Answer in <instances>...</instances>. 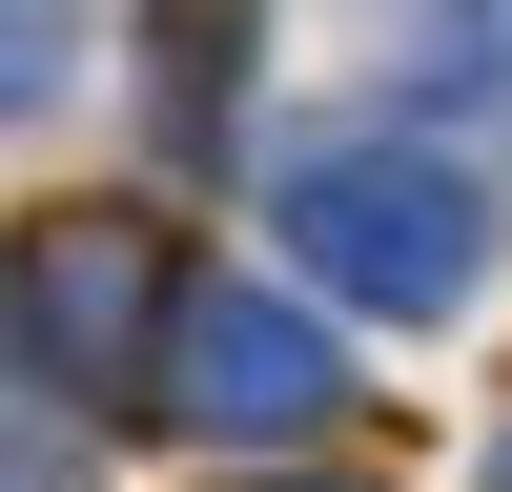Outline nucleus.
I'll return each instance as SVG.
<instances>
[{
	"label": "nucleus",
	"instance_id": "423d86ee",
	"mask_svg": "<svg viewBox=\"0 0 512 492\" xmlns=\"http://www.w3.org/2000/svg\"><path fill=\"white\" fill-rule=\"evenodd\" d=\"M0 492H82V472H41V451H0Z\"/></svg>",
	"mask_w": 512,
	"mask_h": 492
},
{
	"label": "nucleus",
	"instance_id": "7ed1b4c3",
	"mask_svg": "<svg viewBox=\"0 0 512 492\" xmlns=\"http://www.w3.org/2000/svg\"><path fill=\"white\" fill-rule=\"evenodd\" d=\"M164 410H185L205 451H287L328 410V328L267 308V287H185V308H164Z\"/></svg>",
	"mask_w": 512,
	"mask_h": 492
},
{
	"label": "nucleus",
	"instance_id": "f257e3e1",
	"mask_svg": "<svg viewBox=\"0 0 512 492\" xmlns=\"http://www.w3.org/2000/svg\"><path fill=\"white\" fill-rule=\"evenodd\" d=\"M0 308H21V349H41L62 410H144L164 390V308H185V246L144 205H41L0 246Z\"/></svg>",
	"mask_w": 512,
	"mask_h": 492
},
{
	"label": "nucleus",
	"instance_id": "39448f33",
	"mask_svg": "<svg viewBox=\"0 0 512 492\" xmlns=\"http://www.w3.org/2000/svg\"><path fill=\"white\" fill-rule=\"evenodd\" d=\"M226 41H246V0H164V103H185V144H205V103H226Z\"/></svg>",
	"mask_w": 512,
	"mask_h": 492
},
{
	"label": "nucleus",
	"instance_id": "f03ea898",
	"mask_svg": "<svg viewBox=\"0 0 512 492\" xmlns=\"http://www.w3.org/2000/svg\"><path fill=\"white\" fill-rule=\"evenodd\" d=\"M287 246H308L328 287H369V308H451V287H472V185L410 164V144H349V164L287 185Z\"/></svg>",
	"mask_w": 512,
	"mask_h": 492
},
{
	"label": "nucleus",
	"instance_id": "20e7f679",
	"mask_svg": "<svg viewBox=\"0 0 512 492\" xmlns=\"http://www.w3.org/2000/svg\"><path fill=\"white\" fill-rule=\"evenodd\" d=\"M62 62H82V0H0V123L62 103Z\"/></svg>",
	"mask_w": 512,
	"mask_h": 492
}]
</instances>
